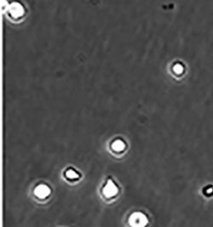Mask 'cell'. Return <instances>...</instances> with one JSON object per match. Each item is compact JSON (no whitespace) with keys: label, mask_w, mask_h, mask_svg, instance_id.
Returning a JSON list of instances; mask_svg holds the SVG:
<instances>
[{"label":"cell","mask_w":213,"mask_h":227,"mask_svg":"<svg viewBox=\"0 0 213 227\" xmlns=\"http://www.w3.org/2000/svg\"><path fill=\"white\" fill-rule=\"evenodd\" d=\"M147 223L146 217L141 214H134L131 219V224L134 227H143Z\"/></svg>","instance_id":"cell-1"},{"label":"cell","mask_w":213,"mask_h":227,"mask_svg":"<svg viewBox=\"0 0 213 227\" xmlns=\"http://www.w3.org/2000/svg\"><path fill=\"white\" fill-rule=\"evenodd\" d=\"M36 193H37V195H39V197H46V195H48L49 193V189L44 185H41V186H39V188H37Z\"/></svg>","instance_id":"cell-2"},{"label":"cell","mask_w":213,"mask_h":227,"mask_svg":"<svg viewBox=\"0 0 213 227\" xmlns=\"http://www.w3.org/2000/svg\"><path fill=\"white\" fill-rule=\"evenodd\" d=\"M115 192H116V187L112 183L108 185L107 187L105 188V194H107L108 196H112Z\"/></svg>","instance_id":"cell-3"}]
</instances>
